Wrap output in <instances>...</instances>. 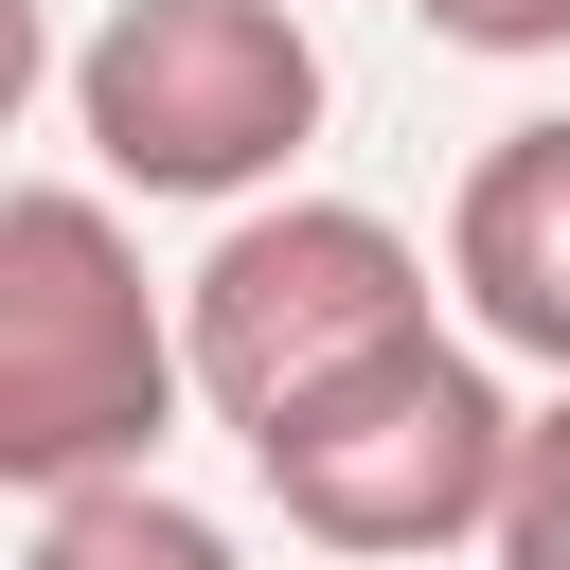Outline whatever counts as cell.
I'll list each match as a JSON object with an SVG mask.
<instances>
[{
  "instance_id": "cell-7",
  "label": "cell",
  "mask_w": 570,
  "mask_h": 570,
  "mask_svg": "<svg viewBox=\"0 0 570 570\" xmlns=\"http://www.w3.org/2000/svg\"><path fill=\"white\" fill-rule=\"evenodd\" d=\"M499 570H570V392L517 428V499H499Z\"/></svg>"
},
{
  "instance_id": "cell-5",
  "label": "cell",
  "mask_w": 570,
  "mask_h": 570,
  "mask_svg": "<svg viewBox=\"0 0 570 570\" xmlns=\"http://www.w3.org/2000/svg\"><path fill=\"white\" fill-rule=\"evenodd\" d=\"M445 285L499 356L570 374V125H499L463 160V214H445Z\"/></svg>"
},
{
  "instance_id": "cell-3",
  "label": "cell",
  "mask_w": 570,
  "mask_h": 570,
  "mask_svg": "<svg viewBox=\"0 0 570 570\" xmlns=\"http://www.w3.org/2000/svg\"><path fill=\"white\" fill-rule=\"evenodd\" d=\"M71 142L142 196H249L321 142L303 0H107L71 53Z\"/></svg>"
},
{
  "instance_id": "cell-1",
  "label": "cell",
  "mask_w": 570,
  "mask_h": 570,
  "mask_svg": "<svg viewBox=\"0 0 570 570\" xmlns=\"http://www.w3.org/2000/svg\"><path fill=\"white\" fill-rule=\"evenodd\" d=\"M178 374H196V338L142 303L125 214L71 178L0 196V481H36V499L142 481V445L178 428Z\"/></svg>"
},
{
  "instance_id": "cell-8",
  "label": "cell",
  "mask_w": 570,
  "mask_h": 570,
  "mask_svg": "<svg viewBox=\"0 0 570 570\" xmlns=\"http://www.w3.org/2000/svg\"><path fill=\"white\" fill-rule=\"evenodd\" d=\"M410 18L463 53H570V0H410Z\"/></svg>"
},
{
  "instance_id": "cell-4",
  "label": "cell",
  "mask_w": 570,
  "mask_h": 570,
  "mask_svg": "<svg viewBox=\"0 0 570 570\" xmlns=\"http://www.w3.org/2000/svg\"><path fill=\"white\" fill-rule=\"evenodd\" d=\"M178 338H196V392L232 410V445H267L285 410H321L338 374H374L392 338H428V249L392 214H356V196L232 214L214 267H196V303H178Z\"/></svg>"
},
{
  "instance_id": "cell-6",
  "label": "cell",
  "mask_w": 570,
  "mask_h": 570,
  "mask_svg": "<svg viewBox=\"0 0 570 570\" xmlns=\"http://www.w3.org/2000/svg\"><path fill=\"white\" fill-rule=\"evenodd\" d=\"M18 570H249L196 499H160V481H89V499H53L36 517V552Z\"/></svg>"
},
{
  "instance_id": "cell-2",
  "label": "cell",
  "mask_w": 570,
  "mask_h": 570,
  "mask_svg": "<svg viewBox=\"0 0 570 570\" xmlns=\"http://www.w3.org/2000/svg\"><path fill=\"white\" fill-rule=\"evenodd\" d=\"M517 428H534V410H499V374H481L463 338H392L374 374H338L321 410H285L249 463H267L285 534H321V552H356V570H410V552L499 534Z\"/></svg>"
}]
</instances>
